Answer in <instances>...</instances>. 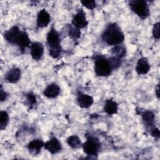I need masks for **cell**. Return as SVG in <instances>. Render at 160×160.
I'll return each instance as SVG.
<instances>
[{
  "instance_id": "1",
  "label": "cell",
  "mask_w": 160,
  "mask_h": 160,
  "mask_svg": "<svg viewBox=\"0 0 160 160\" xmlns=\"http://www.w3.org/2000/svg\"><path fill=\"white\" fill-rule=\"evenodd\" d=\"M124 34L120 26L116 22L108 24L101 34V39L109 46H116L122 44Z\"/></svg>"
},
{
  "instance_id": "2",
  "label": "cell",
  "mask_w": 160,
  "mask_h": 160,
  "mask_svg": "<svg viewBox=\"0 0 160 160\" xmlns=\"http://www.w3.org/2000/svg\"><path fill=\"white\" fill-rule=\"evenodd\" d=\"M46 41L49 56L53 59L58 58L62 52L61 37L58 31L53 26H51L47 34Z\"/></svg>"
},
{
  "instance_id": "3",
  "label": "cell",
  "mask_w": 160,
  "mask_h": 160,
  "mask_svg": "<svg viewBox=\"0 0 160 160\" xmlns=\"http://www.w3.org/2000/svg\"><path fill=\"white\" fill-rule=\"evenodd\" d=\"M94 70L96 75L99 77H108L113 71L108 58L103 55H96L94 58Z\"/></svg>"
},
{
  "instance_id": "4",
  "label": "cell",
  "mask_w": 160,
  "mask_h": 160,
  "mask_svg": "<svg viewBox=\"0 0 160 160\" xmlns=\"http://www.w3.org/2000/svg\"><path fill=\"white\" fill-rule=\"evenodd\" d=\"M84 152L88 156H98L101 149L100 141L96 136L89 135L86 136V141L82 144Z\"/></svg>"
},
{
  "instance_id": "5",
  "label": "cell",
  "mask_w": 160,
  "mask_h": 160,
  "mask_svg": "<svg viewBox=\"0 0 160 160\" xmlns=\"http://www.w3.org/2000/svg\"><path fill=\"white\" fill-rule=\"evenodd\" d=\"M129 6L131 11L142 19H145L149 16V6L144 0L130 1Z\"/></svg>"
},
{
  "instance_id": "6",
  "label": "cell",
  "mask_w": 160,
  "mask_h": 160,
  "mask_svg": "<svg viewBox=\"0 0 160 160\" xmlns=\"http://www.w3.org/2000/svg\"><path fill=\"white\" fill-rule=\"evenodd\" d=\"M89 24L87 20L86 12L82 8H79L73 15L71 20V24L76 28L81 29L86 27Z\"/></svg>"
},
{
  "instance_id": "7",
  "label": "cell",
  "mask_w": 160,
  "mask_h": 160,
  "mask_svg": "<svg viewBox=\"0 0 160 160\" xmlns=\"http://www.w3.org/2000/svg\"><path fill=\"white\" fill-rule=\"evenodd\" d=\"M44 148L49 152L52 154H55L59 152L62 148L61 141L56 137L51 136L50 139L44 142Z\"/></svg>"
},
{
  "instance_id": "8",
  "label": "cell",
  "mask_w": 160,
  "mask_h": 160,
  "mask_svg": "<svg viewBox=\"0 0 160 160\" xmlns=\"http://www.w3.org/2000/svg\"><path fill=\"white\" fill-rule=\"evenodd\" d=\"M18 26H13L8 30L4 32V38L5 40L9 44L12 45H16L17 41L19 37L21 32Z\"/></svg>"
},
{
  "instance_id": "9",
  "label": "cell",
  "mask_w": 160,
  "mask_h": 160,
  "mask_svg": "<svg viewBox=\"0 0 160 160\" xmlns=\"http://www.w3.org/2000/svg\"><path fill=\"white\" fill-rule=\"evenodd\" d=\"M30 54L31 58L35 61L40 60L44 54L43 44L38 41L32 42L30 46Z\"/></svg>"
},
{
  "instance_id": "10",
  "label": "cell",
  "mask_w": 160,
  "mask_h": 160,
  "mask_svg": "<svg viewBox=\"0 0 160 160\" xmlns=\"http://www.w3.org/2000/svg\"><path fill=\"white\" fill-rule=\"evenodd\" d=\"M51 19V18L49 13L46 9H42L40 10L37 14L36 26L38 28H46L49 24Z\"/></svg>"
},
{
  "instance_id": "11",
  "label": "cell",
  "mask_w": 160,
  "mask_h": 160,
  "mask_svg": "<svg viewBox=\"0 0 160 160\" xmlns=\"http://www.w3.org/2000/svg\"><path fill=\"white\" fill-rule=\"evenodd\" d=\"M76 100L79 106L84 109L89 108L94 102V99L91 96L85 94L81 91H79L77 93Z\"/></svg>"
},
{
  "instance_id": "12",
  "label": "cell",
  "mask_w": 160,
  "mask_h": 160,
  "mask_svg": "<svg viewBox=\"0 0 160 160\" xmlns=\"http://www.w3.org/2000/svg\"><path fill=\"white\" fill-rule=\"evenodd\" d=\"M21 76V71L19 68L13 67L11 68L6 73L4 76V80L9 83L15 84L18 82Z\"/></svg>"
},
{
  "instance_id": "13",
  "label": "cell",
  "mask_w": 160,
  "mask_h": 160,
  "mask_svg": "<svg viewBox=\"0 0 160 160\" xmlns=\"http://www.w3.org/2000/svg\"><path fill=\"white\" fill-rule=\"evenodd\" d=\"M150 69V64L146 57H141L138 60L135 69L138 74L145 75L149 72Z\"/></svg>"
},
{
  "instance_id": "14",
  "label": "cell",
  "mask_w": 160,
  "mask_h": 160,
  "mask_svg": "<svg viewBox=\"0 0 160 160\" xmlns=\"http://www.w3.org/2000/svg\"><path fill=\"white\" fill-rule=\"evenodd\" d=\"M61 92V88L59 86L56 82L49 84L44 89L43 95L49 99H54L57 98Z\"/></svg>"
},
{
  "instance_id": "15",
  "label": "cell",
  "mask_w": 160,
  "mask_h": 160,
  "mask_svg": "<svg viewBox=\"0 0 160 160\" xmlns=\"http://www.w3.org/2000/svg\"><path fill=\"white\" fill-rule=\"evenodd\" d=\"M31 42H32L30 40V38L27 32L26 31H22L17 41L16 46H18L22 52H24L25 51V49L30 46Z\"/></svg>"
},
{
  "instance_id": "16",
  "label": "cell",
  "mask_w": 160,
  "mask_h": 160,
  "mask_svg": "<svg viewBox=\"0 0 160 160\" xmlns=\"http://www.w3.org/2000/svg\"><path fill=\"white\" fill-rule=\"evenodd\" d=\"M44 142H45L41 139H35L28 144L27 148L30 154L35 156L40 152L41 149L44 147Z\"/></svg>"
},
{
  "instance_id": "17",
  "label": "cell",
  "mask_w": 160,
  "mask_h": 160,
  "mask_svg": "<svg viewBox=\"0 0 160 160\" xmlns=\"http://www.w3.org/2000/svg\"><path fill=\"white\" fill-rule=\"evenodd\" d=\"M140 115L141 116L144 124L146 126L147 128H150V129L153 128V125L155 121V114L151 110H144L140 112Z\"/></svg>"
},
{
  "instance_id": "18",
  "label": "cell",
  "mask_w": 160,
  "mask_h": 160,
  "mask_svg": "<svg viewBox=\"0 0 160 160\" xmlns=\"http://www.w3.org/2000/svg\"><path fill=\"white\" fill-rule=\"evenodd\" d=\"M104 112L108 115H113L117 114L118 111V104L112 99L105 101L103 108Z\"/></svg>"
},
{
  "instance_id": "19",
  "label": "cell",
  "mask_w": 160,
  "mask_h": 160,
  "mask_svg": "<svg viewBox=\"0 0 160 160\" xmlns=\"http://www.w3.org/2000/svg\"><path fill=\"white\" fill-rule=\"evenodd\" d=\"M127 54V49L125 45L121 44L119 45L114 46L111 49V54L120 59L124 58Z\"/></svg>"
},
{
  "instance_id": "20",
  "label": "cell",
  "mask_w": 160,
  "mask_h": 160,
  "mask_svg": "<svg viewBox=\"0 0 160 160\" xmlns=\"http://www.w3.org/2000/svg\"><path fill=\"white\" fill-rule=\"evenodd\" d=\"M67 144L73 149H78L82 146L80 138L77 135H71L67 138Z\"/></svg>"
},
{
  "instance_id": "21",
  "label": "cell",
  "mask_w": 160,
  "mask_h": 160,
  "mask_svg": "<svg viewBox=\"0 0 160 160\" xmlns=\"http://www.w3.org/2000/svg\"><path fill=\"white\" fill-rule=\"evenodd\" d=\"M9 121V116L7 111H1L0 112V129L1 131L4 130Z\"/></svg>"
},
{
  "instance_id": "22",
  "label": "cell",
  "mask_w": 160,
  "mask_h": 160,
  "mask_svg": "<svg viewBox=\"0 0 160 160\" xmlns=\"http://www.w3.org/2000/svg\"><path fill=\"white\" fill-rule=\"evenodd\" d=\"M68 35L71 39H72L74 41H76L81 36V31L71 24L69 26Z\"/></svg>"
},
{
  "instance_id": "23",
  "label": "cell",
  "mask_w": 160,
  "mask_h": 160,
  "mask_svg": "<svg viewBox=\"0 0 160 160\" xmlns=\"http://www.w3.org/2000/svg\"><path fill=\"white\" fill-rule=\"evenodd\" d=\"M25 103L27 104V106L32 107L36 105L37 103V101L35 94L32 92H29L26 93L25 95Z\"/></svg>"
},
{
  "instance_id": "24",
  "label": "cell",
  "mask_w": 160,
  "mask_h": 160,
  "mask_svg": "<svg viewBox=\"0 0 160 160\" xmlns=\"http://www.w3.org/2000/svg\"><path fill=\"white\" fill-rule=\"evenodd\" d=\"M108 60H109L110 64L113 70L118 69L121 64V59H120L115 56H111L110 58H108Z\"/></svg>"
},
{
  "instance_id": "25",
  "label": "cell",
  "mask_w": 160,
  "mask_h": 160,
  "mask_svg": "<svg viewBox=\"0 0 160 160\" xmlns=\"http://www.w3.org/2000/svg\"><path fill=\"white\" fill-rule=\"evenodd\" d=\"M81 4L86 8L89 10H93L96 7V2L95 1H81Z\"/></svg>"
},
{
  "instance_id": "26",
  "label": "cell",
  "mask_w": 160,
  "mask_h": 160,
  "mask_svg": "<svg viewBox=\"0 0 160 160\" xmlns=\"http://www.w3.org/2000/svg\"><path fill=\"white\" fill-rule=\"evenodd\" d=\"M159 28H160V23L159 22H157L153 25L152 34V36L156 39H159L160 38L159 35Z\"/></svg>"
},
{
  "instance_id": "27",
  "label": "cell",
  "mask_w": 160,
  "mask_h": 160,
  "mask_svg": "<svg viewBox=\"0 0 160 160\" xmlns=\"http://www.w3.org/2000/svg\"><path fill=\"white\" fill-rule=\"evenodd\" d=\"M150 134L152 137H154L156 139H158L160 137L159 129L156 127H153L150 129Z\"/></svg>"
},
{
  "instance_id": "28",
  "label": "cell",
  "mask_w": 160,
  "mask_h": 160,
  "mask_svg": "<svg viewBox=\"0 0 160 160\" xmlns=\"http://www.w3.org/2000/svg\"><path fill=\"white\" fill-rule=\"evenodd\" d=\"M8 96H9V94L6 91H5V90H4L3 87L1 84V88H0V101H1V102H3V101H6Z\"/></svg>"
},
{
  "instance_id": "29",
  "label": "cell",
  "mask_w": 160,
  "mask_h": 160,
  "mask_svg": "<svg viewBox=\"0 0 160 160\" xmlns=\"http://www.w3.org/2000/svg\"><path fill=\"white\" fill-rule=\"evenodd\" d=\"M155 94L158 99H159V84L157 85V86L155 88Z\"/></svg>"
}]
</instances>
